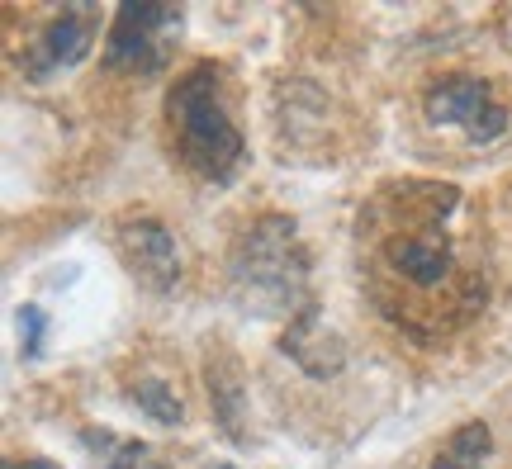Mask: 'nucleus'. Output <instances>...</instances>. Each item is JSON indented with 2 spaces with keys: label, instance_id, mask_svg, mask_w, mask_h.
<instances>
[{
  "label": "nucleus",
  "instance_id": "f257e3e1",
  "mask_svg": "<svg viewBox=\"0 0 512 469\" xmlns=\"http://www.w3.org/2000/svg\"><path fill=\"white\" fill-rule=\"evenodd\" d=\"M166 119L176 133L181 162L204 176V181H228L242 162V133L219 95V72L195 67L176 81V91L166 100Z\"/></svg>",
  "mask_w": 512,
  "mask_h": 469
},
{
  "label": "nucleus",
  "instance_id": "f03ea898",
  "mask_svg": "<svg viewBox=\"0 0 512 469\" xmlns=\"http://www.w3.org/2000/svg\"><path fill=\"white\" fill-rule=\"evenodd\" d=\"M233 280L266 313L299 304L304 285H309V261H304V247L294 237V223L261 218L252 233L242 237L238 256H233Z\"/></svg>",
  "mask_w": 512,
  "mask_h": 469
},
{
  "label": "nucleus",
  "instance_id": "7ed1b4c3",
  "mask_svg": "<svg viewBox=\"0 0 512 469\" xmlns=\"http://www.w3.org/2000/svg\"><path fill=\"white\" fill-rule=\"evenodd\" d=\"M166 29H181V10L166 5H119L105 38V62L114 72H162L166 67Z\"/></svg>",
  "mask_w": 512,
  "mask_h": 469
},
{
  "label": "nucleus",
  "instance_id": "20e7f679",
  "mask_svg": "<svg viewBox=\"0 0 512 469\" xmlns=\"http://www.w3.org/2000/svg\"><path fill=\"white\" fill-rule=\"evenodd\" d=\"M427 119L441 128H465L470 143H489L508 128V109L494 100L484 76H446L427 91Z\"/></svg>",
  "mask_w": 512,
  "mask_h": 469
},
{
  "label": "nucleus",
  "instance_id": "39448f33",
  "mask_svg": "<svg viewBox=\"0 0 512 469\" xmlns=\"http://www.w3.org/2000/svg\"><path fill=\"white\" fill-rule=\"evenodd\" d=\"M119 252H124L128 271L138 275L147 289H171L181 280V252H176V237L166 223L157 218H138L119 233Z\"/></svg>",
  "mask_w": 512,
  "mask_h": 469
},
{
  "label": "nucleus",
  "instance_id": "423d86ee",
  "mask_svg": "<svg viewBox=\"0 0 512 469\" xmlns=\"http://www.w3.org/2000/svg\"><path fill=\"white\" fill-rule=\"evenodd\" d=\"M384 261L418 289H437L451 275V242L437 228H408L384 237Z\"/></svg>",
  "mask_w": 512,
  "mask_h": 469
},
{
  "label": "nucleus",
  "instance_id": "0eeeda50",
  "mask_svg": "<svg viewBox=\"0 0 512 469\" xmlns=\"http://www.w3.org/2000/svg\"><path fill=\"white\" fill-rule=\"evenodd\" d=\"M204 384L214 398V417L228 436H242V417H247V384H242V365L228 346H209L204 356Z\"/></svg>",
  "mask_w": 512,
  "mask_h": 469
},
{
  "label": "nucleus",
  "instance_id": "6e6552de",
  "mask_svg": "<svg viewBox=\"0 0 512 469\" xmlns=\"http://www.w3.org/2000/svg\"><path fill=\"white\" fill-rule=\"evenodd\" d=\"M91 38H95V24L86 15L53 19L48 34H43V72L48 67H76L81 57L91 53Z\"/></svg>",
  "mask_w": 512,
  "mask_h": 469
},
{
  "label": "nucleus",
  "instance_id": "1a4fd4ad",
  "mask_svg": "<svg viewBox=\"0 0 512 469\" xmlns=\"http://www.w3.org/2000/svg\"><path fill=\"white\" fill-rule=\"evenodd\" d=\"M81 441L91 446L95 460L105 469H171L166 455L157 446H143V441H124V436H114V432H86Z\"/></svg>",
  "mask_w": 512,
  "mask_h": 469
},
{
  "label": "nucleus",
  "instance_id": "9d476101",
  "mask_svg": "<svg viewBox=\"0 0 512 469\" xmlns=\"http://www.w3.org/2000/svg\"><path fill=\"white\" fill-rule=\"evenodd\" d=\"M494 455V432L484 422H465L451 432V441L441 446V455L432 460V469H484Z\"/></svg>",
  "mask_w": 512,
  "mask_h": 469
},
{
  "label": "nucleus",
  "instance_id": "9b49d317",
  "mask_svg": "<svg viewBox=\"0 0 512 469\" xmlns=\"http://www.w3.org/2000/svg\"><path fill=\"white\" fill-rule=\"evenodd\" d=\"M133 398H138V408H143L152 422H166V427H176V422H185V403L181 394L166 384V379H138L133 384Z\"/></svg>",
  "mask_w": 512,
  "mask_h": 469
},
{
  "label": "nucleus",
  "instance_id": "f8f14e48",
  "mask_svg": "<svg viewBox=\"0 0 512 469\" xmlns=\"http://www.w3.org/2000/svg\"><path fill=\"white\" fill-rule=\"evenodd\" d=\"M19 327H24V356L34 361L38 351H43V308H34V304H24L19 308Z\"/></svg>",
  "mask_w": 512,
  "mask_h": 469
},
{
  "label": "nucleus",
  "instance_id": "ddd939ff",
  "mask_svg": "<svg viewBox=\"0 0 512 469\" xmlns=\"http://www.w3.org/2000/svg\"><path fill=\"white\" fill-rule=\"evenodd\" d=\"M24 469H62V465H48V460H29Z\"/></svg>",
  "mask_w": 512,
  "mask_h": 469
},
{
  "label": "nucleus",
  "instance_id": "4468645a",
  "mask_svg": "<svg viewBox=\"0 0 512 469\" xmlns=\"http://www.w3.org/2000/svg\"><path fill=\"white\" fill-rule=\"evenodd\" d=\"M0 469H19V465H10V460H5V465H0Z\"/></svg>",
  "mask_w": 512,
  "mask_h": 469
},
{
  "label": "nucleus",
  "instance_id": "2eb2a0df",
  "mask_svg": "<svg viewBox=\"0 0 512 469\" xmlns=\"http://www.w3.org/2000/svg\"><path fill=\"white\" fill-rule=\"evenodd\" d=\"M219 469H228V465H219Z\"/></svg>",
  "mask_w": 512,
  "mask_h": 469
}]
</instances>
